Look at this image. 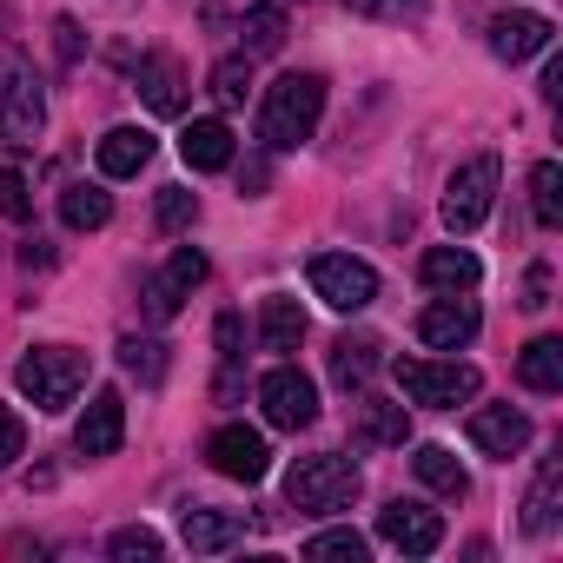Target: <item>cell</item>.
<instances>
[{
    "mask_svg": "<svg viewBox=\"0 0 563 563\" xmlns=\"http://www.w3.org/2000/svg\"><path fill=\"white\" fill-rule=\"evenodd\" d=\"M14 457H27V424H21V411L0 405V471H8Z\"/></svg>",
    "mask_w": 563,
    "mask_h": 563,
    "instance_id": "d590c367",
    "label": "cell"
},
{
    "mask_svg": "<svg viewBox=\"0 0 563 563\" xmlns=\"http://www.w3.org/2000/svg\"><path fill=\"white\" fill-rule=\"evenodd\" d=\"M411 471H418V484L438 490V497H464V490H471V477H464V464L451 457V444H418Z\"/></svg>",
    "mask_w": 563,
    "mask_h": 563,
    "instance_id": "4316f807",
    "label": "cell"
},
{
    "mask_svg": "<svg viewBox=\"0 0 563 563\" xmlns=\"http://www.w3.org/2000/svg\"><path fill=\"white\" fill-rule=\"evenodd\" d=\"M107 550H113L120 563H153V556H159L166 543H159V537H153L146 523H126V530H113V537H107Z\"/></svg>",
    "mask_w": 563,
    "mask_h": 563,
    "instance_id": "1f68e13d",
    "label": "cell"
},
{
    "mask_svg": "<svg viewBox=\"0 0 563 563\" xmlns=\"http://www.w3.org/2000/svg\"><path fill=\"white\" fill-rule=\"evenodd\" d=\"M206 93H212L225 113H232V107H245V93H252V60H245V54H225V60L206 74Z\"/></svg>",
    "mask_w": 563,
    "mask_h": 563,
    "instance_id": "f546056e",
    "label": "cell"
},
{
    "mask_svg": "<svg viewBox=\"0 0 563 563\" xmlns=\"http://www.w3.org/2000/svg\"><path fill=\"white\" fill-rule=\"evenodd\" d=\"M159 352H166L159 339H120V365H126V372H140L146 385L166 372V358H159Z\"/></svg>",
    "mask_w": 563,
    "mask_h": 563,
    "instance_id": "836d02e7",
    "label": "cell"
},
{
    "mask_svg": "<svg viewBox=\"0 0 563 563\" xmlns=\"http://www.w3.org/2000/svg\"><path fill=\"white\" fill-rule=\"evenodd\" d=\"M418 339H424L431 352H464V345L477 339V306H471V299H457V292L431 299V306L418 312Z\"/></svg>",
    "mask_w": 563,
    "mask_h": 563,
    "instance_id": "7c38bea8",
    "label": "cell"
},
{
    "mask_svg": "<svg viewBox=\"0 0 563 563\" xmlns=\"http://www.w3.org/2000/svg\"><path fill=\"white\" fill-rule=\"evenodd\" d=\"M14 385L21 398H34V411H67L87 385V352L74 345H34L21 365H14Z\"/></svg>",
    "mask_w": 563,
    "mask_h": 563,
    "instance_id": "7a4b0ae2",
    "label": "cell"
},
{
    "mask_svg": "<svg viewBox=\"0 0 563 563\" xmlns=\"http://www.w3.org/2000/svg\"><path fill=\"white\" fill-rule=\"evenodd\" d=\"M120 438H126V398L120 391H93V405L74 424V451L80 457H113Z\"/></svg>",
    "mask_w": 563,
    "mask_h": 563,
    "instance_id": "4fadbf2b",
    "label": "cell"
},
{
    "mask_svg": "<svg viewBox=\"0 0 563 563\" xmlns=\"http://www.w3.org/2000/svg\"><path fill=\"white\" fill-rule=\"evenodd\" d=\"M556 93H563V60H550V67H543V100L556 107Z\"/></svg>",
    "mask_w": 563,
    "mask_h": 563,
    "instance_id": "60d3db41",
    "label": "cell"
},
{
    "mask_svg": "<svg viewBox=\"0 0 563 563\" xmlns=\"http://www.w3.org/2000/svg\"><path fill=\"white\" fill-rule=\"evenodd\" d=\"M34 212V192L21 173H0V219H27Z\"/></svg>",
    "mask_w": 563,
    "mask_h": 563,
    "instance_id": "8d00e7d4",
    "label": "cell"
},
{
    "mask_svg": "<svg viewBox=\"0 0 563 563\" xmlns=\"http://www.w3.org/2000/svg\"><path fill=\"white\" fill-rule=\"evenodd\" d=\"M258 345H265V352H299V345H306V312H299V299H265V306H258Z\"/></svg>",
    "mask_w": 563,
    "mask_h": 563,
    "instance_id": "cb8c5ba5",
    "label": "cell"
},
{
    "mask_svg": "<svg viewBox=\"0 0 563 563\" xmlns=\"http://www.w3.org/2000/svg\"><path fill=\"white\" fill-rule=\"evenodd\" d=\"M306 556H312V563H365V537H358V530H319V537L306 543Z\"/></svg>",
    "mask_w": 563,
    "mask_h": 563,
    "instance_id": "4dcf8cb0",
    "label": "cell"
},
{
    "mask_svg": "<svg viewBox=\"0 0 563 563\" xmlns=\"http://www.w3.org/2000/svg\"><path fill=\"white\" fill-rule=\"evenodd\" d=\"M378 339L372 332H345V339H332V378L345 385V391H365L372 385V372H378Z\"/></svg>",
    "mask_w": 563,
    "mask_h": 563,
    "instance_id": "7402d4cb",
    "label": "cell"
},
{
    "mask_svg": "<svg viewBox=\"0 0 563 563\" xmlns=\"http://www.w3.org/2000/svg\"><path fill=\"white\" fill-rule=\"evenodd\" d=\"M378 537H385L391 550H405V556H431V550L444 543V517L424 510V504H411V497H391V504L378 510Z\"/></svg>",
    "mask_w": 563,
    "mask_h": 563,
    "instance_id": "8fae6325",
    "label": "cell"
},
{
    "mask_svg": "<svg viewBox=\"0 0 563 563\" xmlns=\"http://www.w3.org/2000/svg\"><path fill=\"white\" fill-rule=\"evenodd\" d=\"M192 219H199V199H192L186 186H166V192H159V225L179 232V225H192Z\"/></svg>",
    "mask_w": 563,
    "mask_h": 563,
    "instance_id": "e575fe53",
    "label": "cell"
},
{
    "mask_svg": "<svg viewBox=\"0 0 563 563\" xmlns=\"http://www.w3.org/2000/svg\"><path fill=\"white\" fill-rule=\"evenodd\" d=\"M54 34H60V60H74V54H80V27H74V21H60Z\"/></svg>",
    "mask_w": 563,
    "mask_h": 563,
    "instance_id": "ab89813d",
    "label": "cell"
},
{
    "mask_svg": "<svg viewBox=\"0 0 563 563\" xmlns=\"http://www.w3.org/2000/svg\"><path fill=\"white\" fill-rule=\"evenodd\" d=\"M179 537H186V550H192V556H212V550H232V543L245 537V523H239L232 510H186Z\"/></svg>",
    "mask_w": 563,
    "mask_h": 563,
    "instance_id": "603a6c76",
    "label": "cell"
},
{
    "mask_svg": "<svg viewBox=\"0 0 563 563\" xmlns=\"http://www.w3.org/2000/svg\"><path fill=\"white\" fill-rule=\"evenodd\" d=\"M47 126V100H41V80L27 74V60L0 54V146H34Z\"/></svg>",
    "mask_w": 563,
    "mask_h": 563,
    "instance_id": "5b68a950",
    "label": "cell"
},
{
    "mask_svg": "<svg viewBox=\"0 0 563 563\" xmlns=\"http://www.w3.org/2000/svg\"><path fill=\"white\" fill-rule=\"evenodd\" d=\"M517 385L523 391H563V339H530L517 352Z\"/></svg>",
    "mask_w": 563,
    "mask_h": 563,
    "instance_id": "d4e9b609",
    "label": "cell"
},
{
    "mask_svg": "<svg viewBox=\"0 0 563 563\" xmlns=\"http://www.w3.org/2000/svg\"><path fill=\"white\" fill-rule=\"evenodd\" d=\"M239 34H245V60H265V54H278L286 47V8H245V21H239Z\"/></svg>",
    "mask_w": 563,
    "mask_h": 563,
    "instance_id": "83f0119b",
    "label": "cell"
},
{
    "mask_svg": "<svg viewBox=\"0 0 563 563\" xmlns=\"http://www.w3.org/2000/svg\"><path fill=\"white\" fill-rule=\"evenodd\" d=\"M306 278H312V299H325L332 312H365L378 299V272L352 252H319L306 265Z\"/></svg>",
    "mask_w": 563,
    "mask_h": 563,
    "instance_id": "8992f818",
    "label": "cell"
},
{
    "mask_svg": "<svg viewBox=\"0 0 563 563\" xmlns=\"http://www.w3.org/2000/svg\"><path fill=\"white\" fill-rule=\"evenodd\" d=\"M107 219H113V192H107V186H87V179H80V186L60 192V225H67V232H100Z\"/></svg>",
    "mask_w": 563,
    "mask_h": 563,
    "instance_id": "484cf974",
    "label": "cell"
},
{
    "mask_svg": "<svg viewBox=\"0 0 563 563\" xmlns=\"http://www.w3.org/2000/svg\"><path fill=\"white\" fill-rule=\"evenodd\" d=\"M239 385V312H219V398Z\"/></svg>",
    "mask_w": 563,
    "mask_h": 563,
    "instance_id": "d6a6232c",
    "label": "cell"
},
{
    "mask_svg": "<svg viewBox=\"0 0 563 563\" xmlns=\"http://www.w3.org/2000/svg\"><path fill=\"white\" fill-rule=\"evenodd\" d=\"M93 159H100L107 179H133V173H146V159H153V133H146V126H113V133L93 146Z\"/></svg>",
    "mask_w": 563,
    "mask_h": 563,
    "instance_id": "ffe728a7",
    "label": "cell"
},
{
    "mask_svg": "<svg viewBox=\"0 0 563 563\" xmlns=\"http://www.w3.org/2000/svg\"><path fill=\"white\" fill-rule=\"evenodd\" d=\"M490 199H497V159L477 153V159H464V166L451 173V186H444V225H451L457 239L477 232V225L490 219Z\"/></svg>",
    "mask_w": 563,
    "mask_h": 563,
    "instance_id": "52a82bcc",
    "label": "cell"
},
{
    "mask_svg": "<svg viewBox=\"0 0 563 563\" xmlns=\"http://www.w3.org/2000/svg\"><path fill=\"white\" fill-rule=\"evenodd\" d=\"M523 306H530V312L550 306V272H543V265H530V278H523Z\"/></svg>",
    "mask_w": 563,
    "mask_h": 563,
    "instance_id": "f35d334b",
    "label": "cell"
},
{
    "mask_svg": "<svg viewBox=\"0 0 563 563\" xmlns=\"http://www.w3.org/2000/svg\"><path fill=\"white\" fill-rule=\"evenodd\" d=\"M352 438H358L365 451H391V444L411 438V411L391 405V398H358V424H352Z\"/></svg>",
    "mask_w": 563,
    "mask_h": 563,
    "instance_id": "ac0fdd59",
    "label": "cell"
},
{
    "mask_svg": "<svg viewBox=\"0 0 563 563\" xmlns=\"http://www.w3.org/2000/svg\"><path fill=\"white\" fill-rule=\"evenodd\" d=\"M490 54L497 60H537V54H550V21L543 14H530V8H517V14H497L490 21Z\"/></svg>",
    "mask_w": 563,
    "mask_h": 563,
    "instance_id": "9a60e30c",
    "label": "cell"
},
{
    "mask_svg": "<svg viewBox=\"0 0 563 563\" xmlns=\"http://www.w3.org/2000/svg\"><path fill=\"white\" fill-rule=\"evenodd\" d=\"M258 405H265V424L272 431H306L319 418V385L299 365H272L258 378Z\"/></svg>",
    "mask_w": 563,
    "mask_h": 563,
    "instance_id": "ba28073f",
    "label": "cell"
},
{
    "mask_svg": "<svg viewBox=\"0 0 563 563\" xmlns=\"http://www.w3.org/2000/svg\"><path fill=\"white\" fill-rule=\"evenodd\" d=\"M398 372V385H405V405H424V411H457V405H471L477 398V365H444V358H398L391 365Z\"/></svg>",
    "mask_w": 563,
    "mask_h": 563,
    "instance_id": "277c9868",
    "label": "cell"
},
{
    "mask_svg": "<svg viewBox=\"0 0 563 563\" xmlns=\"http://www.w3.org/2000/svg\"><path fill=\"white\" fill-rule=\"evenodd\" d=\"M206 464H212L219 477H232V484H258V477L272 471V451H265V438H258L252 424H219V431L206 438Z\"/></svg>",
    "mask_w": 563,
    "mask_h": 563,
    "instance_id": "9c48e42d",
    "label": "cell"
},
{
    "mask_svg": "<svg viewBox=\"0 0 563 563\" xmlns=\"http://www.w3.org/2000/svg\"><path fill=\"white\" fill-rule=\"evenodd\" d=\"M133 87H140V100H146L159 120L186 113V67H179L173 54H146V60L133 67Z\"/></svg>",
    "mask_w": 563,
    "mask_h": 563,
    "instance_id": "2e32d148",
    "label": "cell"
},
{
    "mask_svg": "<svg viewBox=\"0 0 563 563\" xmlns=\"http://www.w3.org/2000/svg\"><path fill=\"white\" fill-rule=\"evenodd\" d=\"M179 159H186L192 173H225V166H232V126H225V120H192V126L179 133Z\"/></svg>",
    "mask_w": 563,
    "mask_h": 563,
    "instance_id": "d6986e66",
    "label": "cell"
},
{
    "mask_svg": "<svg viewBox=\"0 0 563 563\" xmlns=\"http://www.w3.org/2000/svg\"><path fill=\"white\" fill-rule=\"evenodd\" d=\"M358 14H372V21H418L431 0H352Z\"/></svg>",
    "mask_w": 563,
    "mask_h": 563,
    "instance_id": "74e56055",
    "label": "cell"
},
{
    "mask_svg": "<svg viewBox=\"0 0 563 563\" xmlns=\"http://www.w3.org/2000/svg\"><path fill=\"white\" fill-rule=\"evenodd\" d=\"M286 497L292 510H312V517H332V510H352L358 497V464L325 451V457H299L292 477H286Z\"/></svg>",
    "mask_w": 563,
    "mask_h": 563,
    "instance_id": "3957f363",
    "label": "cell"
},
{
    "mask_svg": "<svg viewBox=\"0 0 563 563\" xmlns=\"http://www.w3.org/2000/svg\"><path fill=\"white\" fill-rule=\"evenodd\" d=\"M418 278L431 292H471L477 278H484V265H477V252H464V245H431L424 258H418Z\"/></svg>",
    "mask_w": 563,
    "mask_h": 563,
    "instance_id": "e0dca14e",
    "label": "cell"
},
{
    "mask_svg": "<svg viewBox=\"0 0 563 563\" xmlns=\"http://www.w3.org/2000/svg\"><path fill=\"white\" fill-rule=\"evenodd\" d=\"M199 278H206V252H199V245H179V252H173V265H166V272H153L146 286H140V299H146V319H159V325H166V319H173V312L192 299V286H199Z\"/></svg>",
    "mask_w": 563,
    "mask_h": 563,
    "instance_id": "30bf717a",
    "label": "cell"
},
{
    "mask_svg": "<svg viewBox=\"0 0 563 563\" xmlns=\"http://www.w3.org/2000/svg\"><path fill=\"white\" fill-rule=\"evenodd\" d=\"M319 113H325V80L319 74H278L265 87V107H258V140L272 153H292L319 133Z\"/></svg>",
    "mask_w": 563,
    "mask_h": 563,
    "instance_id": "6da1fadb",
    "label": "cell"
},
{
    "mask_svg": "<svg viewBox=\"0 0 563 563\" xmlns=\"http://www.w3.org/2000/svg\"><path fill=\"white\" fill-rule=\"evenodd\" d=\"M556 490H563V451L543 457L537 477H530V490H523V530L530 537H550L556 530Z\"/></svg>",
    "mask_w": 563,
    "mask_h": 563,
    "instance_id": "44dd1931",
    "label": "cell"
},
{
    "mask_svg": "<svg viewBox=\"0 0 563 563\" xmlns=\"http://www.w3.org/2000/svg\"><path fill=\"white\" fill-rule=\"evenodd\" d=\"M471 444H477L484 457L510 464V457L530 444V418H523L517 405H477V411H471Z\"/></svg>",
    "mask_w": 563,
    "mask_h": 563,
    "instance_id": "5bb4252c",
    "label": "cell"
},
{
    "mask_svg": "<svg viewBox=\"0 0 563 563\" xmlns=\"http://www.w3.org/2000/svg\"><path fill=\"white\" fill-rule=\"evenodd\" d=\"M530 219L550 232V225H563V166L556 159H543L537 173H530Z\"/></svg>",
    "mask_w": 563,
    "mask_h": 563,
    "instance_id": "f1b7e54d",
    "label": "cell"
}]
</instances>
